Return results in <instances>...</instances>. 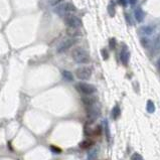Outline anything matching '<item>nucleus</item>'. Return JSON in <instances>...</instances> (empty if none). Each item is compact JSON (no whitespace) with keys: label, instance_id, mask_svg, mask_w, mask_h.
<instances>
[{"label":"nucleus","instance_id":"obj_7","mask_svg":"<svg viewBox=\"0 0 160 160\" xmlns=\"http://www.w3.org/2000/svg\"><path fill=\"white\" fill-rule=\"evenodd\" d=\"M76 42H77L76 38H69V39H65V41H63L58 46V53H63V51L68 50V49L72 48Z\"/></svg>","mask_w":160,"mask_h":160},{"label":"nucleus","instance_id":"obj_20","mask_svg":"<svg viewBox=\"0 0 160 160\" xmlns=\"http://www.w3.org/2000/svg\"><path fill=\"white\" fill-rule=\"evenodd\" d=\"M131 160H144V159H143V157L139 153H134L131 156Z\"/></svg>","mask_w":160,"mask_h":160},{"label":"nucleus","instance_id":"obj_17","mask_svg":"<svg viewBox=\"0 0 160 160\" xmlns=\"http://www.w3.org/2000/svg\"><path fill=\"white\" fill-rule=\"evenodd\" d=\"M108 11H109L110 16L115 15V5H114V2L113 1H112V3L109 5V7H108Z\"/></svg>","mask_w":160,"mask_h":160},{"label":"nucleus","instance_id":"obj_27","mask_svg":"<svg viewBox=\"0 0 160 160\" xmlns=\"http://www.w3.org/2000/svg\"><path fill=\"white\" fill-rule=\"evenodd\" d=\"M157 67H158V69L160 70V58L157 60Z\"/></svg>","mask_w":160,"mask_h":160},{"label":"nucleus","instance_id":"obj_6","mask_svg":"<svg viewBox=\"0 0 160 160\" xmlns=\"http://www.w3.org/2000/svg\"><path fill=\"white\" fill-rule=\"evenodd\" d=\"M76 76L80 80H89L92 76V69L90 67H81L76 70Z\"/></svg>","mask_w":160,"mask_h":160},{"label":"nucleus","instance_id":"obj_2","mask_svg":"<svg viewBox=\"0 0 160 160\" xmlns=\"http://www.w3.org/2000/svg\"><path fill=\"white\" fill-rule=\"evenodd\" d=\"M76 11V6L72 3V2H65L60 5H58L55 8V12L60 16H65L70 12H74Z\"/></svg>","mask_w":160,"mask_h":160},{"label":"nucleus","instance_id":"obj_26","mask_svg":"<svg viewBox=\"0 0 160 160\" xmlns=\"http://www.w3.org/2000/svg\"><path fill=\"white\" fill-rule=\"evenodd\" d=\"M129 2H130V4H132V5H134V4H136L137 0H129Z\"/></svg>","mask_w":160,"mask_h":160},{"label":"nucleus","instance_id":"obj_11","mask_svg":"<svg viewBox=\"0 0 160 160\" xmlns=\"http://www.w3.org/2000/svg\"><path fill=\"white\" fill-rule=\"evenodd\" d=\"M93 145H94V142L91 140H85L80 143V147L83 148V149H89V148H91Z\"/></svg>","mask_w":160,"mask_h":160},{"label":"nucleus","instance_id":"obj_3","mask_svg":"<svg viewBox=\"0 0 160 160\" xmlns=\"http://www.w3.org/2000/svg\"><path fill=\"white\" fill-rule=\"evenodd\" d=\"M76 89L80 93L85 94V95H92V94L96 93L97 89L95 86L91 84H87V83H79L76 85Z\"/></svg>","mask_w":160,"mask_h":160},{"label":"nucleus","instance_id":"obj_9","mask_svg":"<svg viewBox=\"0 0 160 160\" xmlns=\"http://www.w3.org/2000/svg\"><path fill=\"white\" fill-rule=\"evenodd\" d=\"M134 15H135V18L138 22H141L143 19H144V13H143L142 9L141 8H137L134 12Z\"/></svg>","mask_w":160,"mask_h":160},{"label":"nucleus","instance_id":"obj_14","mask_svg":"<svg viewBox=\"0 0 160 160\" xmlns=\"http://www.w3.org/2000/svg\"><path fill=\"white\" fill-rule=\"evenodd\" d=\"M141 30H142V32L144 34L149 35V34H152V32H153L154 28L152 27V26H143L142 28H141Z\"/></svg>","mask_w":160,"mask_h":160},{"label":"nucleus","instance_id":"obj_23","mask_svg":"<svg viewBox=\"0 0 160 160\" xmlns=\"http://www.w3.org/2000/svg\"><path fill=\"white\" fill-rule=\"evenodd\" d=\"M50 149L53 150V152H55V153H60V152H62V149H60V148L55 147V146H53V145H51L50 146Z\"/></svg>","mask_w":160,"mask_h":160},{"label":"nucleus","instance_id":"obj_19","mask_svg":"<svg viewBox=\"0 0 160 160\" xmlns=\"http://www.w3.org/2000/svg\"><path fill=\"white\" fill-rule=\"evenodd\" d=\"M153 49H154L155 51H158L159 49H160V37H157L156 41H155Z\"/></svg>","mask_w":160,"mask_h":160},{"label":"nucleus","instance_id":"obj_5","mask_svg":"<svg viewBox=\"0 0 160 160\" xmlns=\"http://www.w3.org/2000/svg\"><path fill=\"white\" fill-rule=\"evenodd\" d=\"M65 22L70 28H80L83 25L82 20L75 15H67L65 18Z\"/></svg>","mask_w":160,"mask_h":160},{"label":"nucleus","instance_id":"obj_13","mask_svg":"<svg viewBox=\"0 0 160 160\" xmlns=\"http://www.w3.org/2000/svg\"><path fill=\"white\" fill-rule=\"evenodd\" d=\"M146 110L148 113H154L155 111V105L152 101H148L147 102V105H146Z\"/></svg>","mask_w":160,"mask_h":160},{"label":"nucleus","instance_id":"obj_4","mask_svg":"<svg viewBox=\"0 0 160 160\" xmlns=\"http://www.w3.org/2000/svg\"><path fill=\"white\" fill-rule=\"evenodd\" d=\"M87 114H88L89 123H93L100 115V108L97 107L96 104L89 106V107H87Z\"/></svg>","mask_w":160,"mask_h":160},{"label":"nucleus","instance_id":"obj_22","mask_svg":"<svg viewBox=\"0 0 160 160\" xmlns=\"http://www.w3.org/2000/svg\"><path fill=\"white\" fill-rule=\"evenodd\" d=\"M141 43H142L143 46L147 48V46H149V41H148L147 38H141Z\"/></svg>","mask_w":160,"mask_h":160},{"label":"nucleus","instance_id":"obj_1","mask_svg":"<svg viewBox=\"0 0 160 160\" xmlns=\"http://www.w3.org/2000/svg\"><path fill=\"white\" fill-rule=\"evenodd\" d=\"M72 56L74 60L78 63H88L90 62V55L88 51L82 48H77L73 50Z\"/></svg>","mask_w":160,"mask_h":160},{"label":"nucleus","instance_id":"obj_10","mask_svg":"<svg viewBox=\"0 0 160 160\" xmlns=\"http://www.w3.org/2000/svg\"><path fill=\"white\" fill-rule=\"evenodd\" d=\"M82 101H83V103L87 107L96 104V98H93V97H84L82 98Z\"/></svg>","mask_w":160,"mask_h":160},{"label":"nucleus","instance_id":"obj_21","mask_svg":"<svg viewBox=\"0 0 160 160\" xmlns=\"http://www.w3.org/2000/svg\"><path fill=\"white\" fill-rule=\"evenodd\" d=\"M101 53H102L103 58H104V60H108V58H109V53H108V50H107V49L103 48L102 50H101Z\"/></svg>","mask_w":160,"mask_h":160},{"label":"nucleus","instance_id":"obj_25","mask_svg":"<svg viewBox=\"0 0 160 160\" xmlns=\"http://www.w3.org/2000/svg\"><path fill=\"white\" fill-rule=\"evenodd\" d=\"M119 4H121L122 6H126L127 2H126V0H119Z\"/></svg>","mask_w":160,"mask_h":160},{"label":"nucleus","instance_id":"obj_24","mask_svg":"<svg viewBox=\"0 0 160 160\" xmlns=\"http://www.w3.org/2000/svg\"><path fill=\"white\" fill-rule=\"evenodd\" d=\"M63 0H48L49 4L50 5H56V4H58L60 2H62Z\"/></svg>","mask_w":160,"mask_h":160},{"label":"nucleus","instance_id":"obj_12","mask_svg":"<svg viewBox=\"0 0 160 160\" xmlns=\"http://www.w3.org/2000/svg\"><path fill=\"white\" fill-rule=\"evenodd\" d=\"M112 116H113V119L116 120L118 119V117L120 116V107L118 105H116L112 110Z\"/></svg>","mask_w":160,"mask_h":160},{"label":"nucleus","instance_id":"obj_8","mask_svg":"<svg viewBox=\"0 0 160 160\" xmlns=\"http://www.w3.org/2000/svg\"><path fill=\"white\" fill-rule=\"evenodd\" d=\"M120 58H121V62H122V63H123L124 65H128L129 60H130V53L128 51V48H127V46H126V48L124 46L123 49H122Z\"/></svg>","mask_w":160,"mask_h":160},{"label":"nucleus","instance_id":"obj_16","mask_svg":"<svg viewBox=\"0 0 160 160\" xmlns=\"http://www.w3.org/2000/svg\"><path fill=\"white\" fill-rule=\"evenodd\" d=\"M63 76L65 80H68V81H73V80H74V77H73L72 73L69 72V70H63Z\"/></svg>","mask_w":160,"mask_h":160},{"label":"nucleus","instance_id":"obj_15","mask_svg":"<svg viewBox=\"0 0 160 160\" xmlns=\"http://www.w3.org/2000/svg\"><path fill=\"white\" fill-rule=\"evenodd\" d=\"M104 128H105V133H106L107 140L110 142V129H109V125H108L107 120H104Z\"/></svg>","mask_w":160,"mask_h":160},{"label":"nucleus","instance_id":"obj_18","mask_svg":"<svg viewBox=\"0 0 160 160\" xmlns=\"http://www.w3.org/2000/svg\"><path fill=\"white\" fill-rule=\"evenodd\" d=\"M116 39L114 38V37H112V38H110L109 41V46H110V49H112V50H114L115 48H116Z\"/></svg>","mask_w":160,"mask_h":160}]
</instances>
